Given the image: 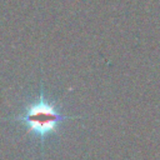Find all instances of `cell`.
I'll return each instance as SVG.
<instances>
[{
    "mask_svg": "<svg viewBox=\"0 0 160 160\" xmlns=\"http://www.w3.org/2000/svg\"><path fill=\"white\" fill-rule=\"evenodd\" d=\"M74 118L78 116L64 115L58 104L49 100L45 96L42 88H40L38 98L28 102L21 112L14 118V120L20 122L29 134L44 142L49 136L58 131L59 126L64 121Z\"/></svg>",
    "mask_w": 160,
    "mask_h": 160,
    "instance_id": "cell-1",
    "label": "cell"
}]
</instances>
